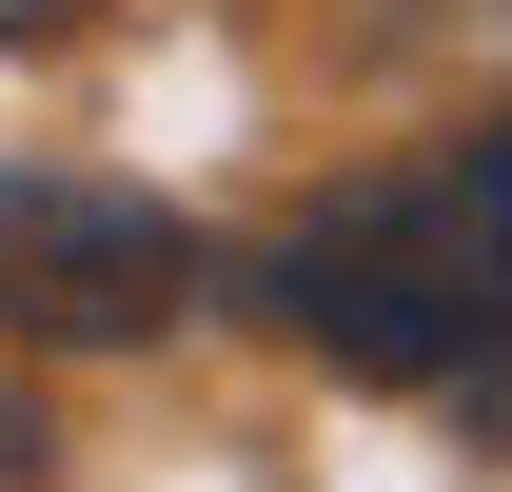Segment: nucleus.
<instances>
[{"label": "nucleus", "mask_w": 512, "mask_h": 492, "mask_svg": "<svg viewBox=\"0 0 512 492\" xmlns=\"http://www.w3.org/2000/svg\"><path fill=\"white\" fill-rule=\"evenodd\" d=\"M237 296L355 394H493L512 374V119L434 138L394 178H335L316 217H276L237 256Z\"/></svg>", "instance_id": "f257e3e1"}, {"label": "nucleus", "mask_w": 512, "mask_h": 492, "mask_svg": "<svg viewBox=\"0 0 512 492\" xmlns=\"http://www.w3.org/2000/svg\"><path fill=\"white\" fill-rule=\"evenodd\" d=\"M217 296V237L138 178H79V158H20L0 178V335L40 355H138Z\"/></svg>", "instance_id": "f03ea898"}, {"label": "nucleus", "mask_w": 512, "mask_h": 492, "mask_svg": "<svg viewBox=\"0 0 512 492\" xmlns=\"http://www.w3.org/2000/svg\"><path fill=\"white\" fill-rule=\"evenodd\" d=\"M20 473H40V414H20V374H0V492H20Z\"/></svg>", "instance_id": "7ed1b4c3"}, {"label": "nucleus", "mask_w": 512, "mask_h": 492, "mask_svg": "<svg viewBox=\"0 0 512 492\" xmlns=\"http://www.w3.org/2000/svg\"><path fill=\"white\" fill-rule=\"evenodd\" d=\"M60 20H79V0H0V40H60Z\"/></svg>", "instance_id": "20e7f679"}]
</instances>
